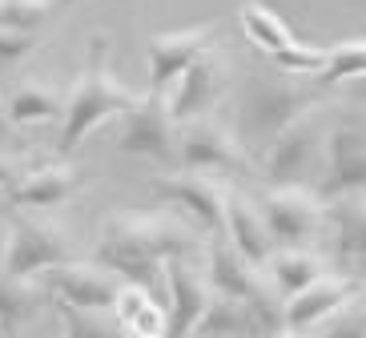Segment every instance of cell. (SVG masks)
<instances>
[{
    "instance_id": "cell-1",
    "label": "cell",
    "mask_w": 366,
    "mask_h": 338,
    "mask_svg": "<svg viewBox=\"0 0 366 338\" xmlns=\"http://www.w3.org/2000/svg\"><path fill=\"white\" fill-rule=\"evenodd\" d=\"M197 246H202V234L173 209H157V214L117 209L101 226L93 262L113 270L121 282H137L153 290V282H165V266L189 258Z\"/></svg>"
},
{
    "instance_id": "cell-2",
    "label": "cell",
    "mask_w": 366,
    "mask_h": 338,
    "mask_svg": "<svg viewBox=\"0 0 366 338\" xmlns=\"http://www.w3.org/2000/svg\"><path fill=\"white\" fill-rule=\"evenodd\" d=\"M141 101L145 97L137 89H129L121 76H113V69H109V41L97 36L89 44V65L81 69V76L65 93V121H61V133H56V153L61 157L73 153L93 129H101L113 117L133 113Z\"/></svg>"
},
{
    "instance_id": "cell-3",
    "label": "cell",
    "mask_w": 366,
    "mask_h": 338,
    "mask_svg": "<svg viewBox=\"0 0 366 338\" xmlns=\"http://www.w3.org/2000/svg\"><path fill=\"white\" fill-rule=\"evenodd\" d=\"M330 89L314 76L306 81H290V76H254L242 97V121H246L249 137L258 141H274L282 129H290L294 121H302L306 113H314L326 101Z\"/></svg>"
},
{
    "instance_id": "cell-4",
    "label": "cell",
    "mask_w": 366,
    "mask_h": 338,
    "mask_svg": "<svg viewBox=\"0 0 366 338\" xmlns=\"http://www.w3.org/2000/svg\"><path fill=\"white\" fill-rule=\"evenodd\" d=\"M76 262V242L69 238V229H61L56 222L44 218H16L4 234V246H0V274L9 278H44L56 266Z\"/></svg>"
},
{
    "instance_id": "cell-5",
    "label": "cell",
    "mask_w": 366,
    "mask_h": 338,
    "mask_svg": "<svg viewBox=\"0 0 366 338\" xmlns=\"http://www.w3.org/2000/svg\"><path fill=\"white\" fill-rule=\"evenodd\" d=\"M326 133L330 125L322 109L306 113L290 129H282L262 153V174L269 186H306L318 174V165H326Z\"/></svg>"
},
{
    "instance_id": "cell-6",
    "label": "cell",
    "mask_w": 366,
    "mask_h": 338,
    "mask_svg": "<svg viewBox=\"0 0 366 338\" xmlns=\"http://www.w3.org/2000/svg\"><path fill=\"white\" fill-rule=\"evenodd\" d=\"M278 250H306L330 229V202L306 186H274L258 197Z\"/></svg>"
},
{
    "instance_id": "cell-7",
    "label": "cell",
    "mask_w": 366,
    "mask_h": 338,
    "mask_svg": "<svg viewBox=\"0 0 366 338\" xmlns=\"http://www.w3.org/2000/svg\"><path fill=\"white\" fill-rule=\"evenodd\" d=\"M153 197L182 214L197 234H226V202H229V182L205 177L194 169H173V174L153 182Z\"/></svg>"
},
{
    "instance_id": "cell-8",
    "label": "cell",
    "mask_w": 366,
    "mask_h": 338,
    "mask_svg": "<svg viewBox=\"0 0 366 338\" xmlns=\"http://www.w3.org/2000/svg\"><path fill=\"white\" fill-rule=\"evenodd\" d=\"M117 149L129 157H145L157 165H182V125L169 113V97H153L145 93L133 113L121 117V133H117Z\"/></svg>"
},
{
    "instance_id": "cell-9",
    "label": "cell",
    "mask_w": 366,
    "mask_h": 338,
    "mask_svg": "<svg viewBox=\"0 0 366 338\" xmlns=\"http://www.w3.org/2000/svg\"><path fill=\"white\" fill-rule=\"evenodd\" d=\"M237 21H242V33L258 44V49L282 69V73L322 76L326 49H306V44H298V41H294V33H290V24L282 21L274 9H266L262 0H246V4L237 9Z\"/></svg>"
},
{
    "instance_id": "cell-10",
    "label": "cell",
    "mask_w": 366,
    "mask_h": 338,
    "mask_svg": "<svg viewBox=\"0 0 366 338\" xmlns=\"http://www.w3.org/2000/svg\"><path fill=\"white\" fill-rule=\"evenodd\" d=\"M209 49H217V29L209 21H197V24H185V29H173V33L149 36V44H145V56H149V93L153 97H169V89Z\"/></svg>"
},
{
    "instance_id": "cell-11",
    "label": "cell",
    "mask_w": 366,
    "mask_h": 338,
    "mask_svg": "<svg viewBox=\"0 0 366 338\" xmlns=\"http://www.w3.org/2000/svg\"><path fill=\"white\" fill-rule=\"evenodd\" d=\"M182 169L226 182V177L246 174L249 161L229 125H222L217 117H202V121L182 125Z\"/></svg>"
},
{
    "instance_id": "cell-12",
    "label": "cell",
    "mask_w": 366,
    "mask_h": 338,
    "mask_svg": "<svg viewBox=\"0 0 366 338\" xmlns=\"http://www.w3.org/2000/svg\"><path fill=\"white\" fill-rule=\"evenodd\" d=\"M41 282L61 302V310H81V314H113L121 290V278L113 270H105L97 262H81V258L49 270Z\"/></svg>"
},
{
    "instance_id": "cell-13",
    "label": "cell",
    "mask_w": 366,
    "mask_h": 338,
    "mask_svg": "<svg viewBox=\"0 0 366 338\" xmlns=\"http://www.w3.org/2000/svg\"><path fill=\"white\" fill-rule=\"evenodd\" d=\"M366 189V125L358 121H334L326 133V165L318 194L326 202L362 194Z\"/></svg>"
},
{
    "instance_id": "cell-14",
    "label": "cell",
    "mask_w": 366,
    "mask_h": 338,
    "mask_svg": "<svg viewBox=\"0 0 366 338\" xmlns=\"http://www.w3.org/2000/svg\"><path fill=\"white\" fill-rule=\"evenodd\" d=\"M226 93H229V61H226L222 49H209V53L169 89V113L177 117V125L214 117V109L226 101Z\"/></svg>"
},
{
    "instance_id": "cell-15",
    "label": "cell",
    "mask_w": 366,
    "mask_h": 338,
    "mask_svg": "<svg viewBox=\"0 0 366 338\" xmlns=\"http://www.w3.org/2000/svg\"><path fill=\"white\" fill-rule=\"evenodd\" d=\"M165 290H169V338H197L205 310L217 298L205 270L189 258H177L165 266Z\"/></svg>"
},
{
    "instance_id": "cell-16",
    "label": "cell",
    "mask_w": 366,
    "mask_h": 338,
    "mask_svg": "<svg viewBox=\"0 0 366 338\" xmlns=\"http://www.w3.org/2000/svg\"><path fill=\"white\" fill-rule=\"evenodd\" d=\"M355 294H358V282L338 278V274H322V278L314 286H306L302 294L286 298V330L306 334V330H314V327H326V322H334L346 306L355 302Z\"/></svg>"
},
{
    "instance_id": "cell-17",
    "label": "cell",
    "mask_w": 366,
    "mask_h": 338,
    "mask_svg": "<svg viewBox=\"0 0 366 338\" xmlns=\"http://www.w3.org/2000/svg\"><path fill=\"white\" fill-rule=\"evenodd\" d=\"M226 242L246 258V262L258 266V270H266L269 258L278 254L274 234H269V226H266V214H262V206H258V197H246L234 186H229V202H226Z\"/></svg>"
},
{
    "instance_id": "cell-18",
    "label": "cell",
    "mask_w": 366,
    "mask_h": 338,
    "mask_svg": "<svg viewBox=\"0 0 366 338\" xmlns=\"http://www.w3.org/2000/svg\"><path fill=\"white\" fill-rule=\"evenodd\" d=\"M81 189V174H76L69 161H49L36 165V169H24L21 182L9 189L12 206L29 209V214H49V209H61L69 197Z\"/></svg>"
},
{
    "instance_id": "cell-19",
    "label": "cell",
    "mask_w": 366,
    "mask_h": 338,
    "mask_svg": "<svg viewBox=\"0 0 366 338\" xmlns=\"http://www.w3.org/2000/svg\"><path fill=\"white\" fill-rule=\"evenodd\" d=\"M9 117L16 129H33L49 121H65V97L44 81H24L9 93Z\"/></svg>"
},
{
    "instance_id": "cell-20",
    "label": "cell",
    "mask_w": 366,
    "mask_h": 338,
    "mask_svg": "<svg viewBox=\"0 0 366 338\" xmlns=\"http://www.w3.org/2000/svg\"><path fill=\"white\" fill-rule=\"evenodd\" d=\"M49 302L44 282H29V278H9L0 274V334H16L33 322Z\"/></svg>"
},
{
    "instance_id": "cell-21",
    "label": "cell",
    "mask_w": 366,
    "mask_h": 338,
    "mask_svg": "<svg viewBox=\"0 0 366 338\" xmlns=\"http://www.w3.org/2000/svg\"><path fill=\"white\" fill-rule=\"evenodd\" d=\"M197 338H269L262 327L258 310L249 302H237V298H214V306L205 310Z\"/></svg>"
},
{
    "instance_id": "cell-22",
    "label": "cell",
    "mask_w": 366,
    "mask_h": 338,
    "mask_svg": "<svg viewBox=\"0 0 366 338\" xmlns=\"http://www.w3.org/2000/svg\"><path fill=\"white\" fill-rule=\"evenodd\" d=\"M330 242L342 258H366V194L330 202Z\"/></svg>"
},
{
    "instance_id": "cell-23",
    "label": "cell",
    "mask_w": 366,
    "mask_h": 338,
    "mask_svg": "<svg viewBox=\"0 0 366 338\" xmlns=\"http://www.w3.org/2000/svg\"><path fill=\"white\" fill-rule=\"evenodd\" d=\"M266 278L278 294L294 298V294H302L306 286H314L322 278V262H318L310 250H278L266 266Z\"/></svg>"
},
{
    "instance_id": "cell-24",
    "label": "cell",
    "mask_w": 366,
    "mask_h": 338,
    "mask_svg": "<svg viewBox=\"0 0 366 338\" xmlns=\"http://www.w3.org/2000/svg\"><path fill=\"white\" fill-rule=\"evenodd\" d=\"M366 76V41H342L326 49V69H322V81L326 89L342 85V81H358Z\"/></svg>"
},
{
    "instance_id": "cell-25",
    "label": "cell",
    "mask_w": 366,
    "mask_h": 338,
    "mask_svg": "<svg viewBox=\"0 0 366 338\" xmlns=\"http://www.w3.org/2000/svg\"><path fill=\"white\" fill-rule=\"evenodd\" d=\"M56 12V0H0V29L33 33Z\"/></svg>"
},
{
    "instance_id": "cell-26",
    "label": "cell",
    "mask_w": 366,
    "mask_h": 338,
    "mask_svg": "<svg viewBox=\"0 0 366 338\" xmlns=\"http://www.w3.org/2000/svg\"><path fill=\"white\" fill-rule=\"evenodd\" d=\"M318 338H366V306L350 302L346 314H338L334 322H326V327L318 330Z\"/></svg>"
},
{
    "instance_id": "cell-27",
    "label": "cell",
    "mask_w": 366,
    "mask_h": 338,
    "mask_svg": "<svg viewBox=\"0 0 366 338\" xmlns=\"http://www.w3.org/2000/svg\"><path fill=\"white\" fill-rule=\"evenodd\" d=\"M36 36L33 33H12V29H0V69H12L16 61L33 53Z\"/></svg>"
},
{
    "instance_id": "cell-28",
    "label": "cell",
    "mask_w": 366,
    "mask_h": 338,
    "mask_svg": "<svg viewBox=\"0 0 366 338\" xmlns=\"http://www.w3.org/2000/svg\"><path fill=\"white\" fill-rule=\"evenodd\" d=\"M21 161L16 157H9V153H0V189H12L16 182H21Z\"/></svg>"
},
{
    "instance_id": "cell-29",
    "label": "cell",
    "mask_w": 366,
    "mask_h": 338,
    "mask_svg": "<svg viewBox=\"0 0 366 338\" xmlns=\"http://www.w3.org/2000/svg\"><path fill=\"white\" fill-rule=\"evenodd\" d=\"M0 141H16V125L9 117V97L0 93Z\"/></svg>"
},
{
    "instance_id": "cell-30",
    "label": "cell",
    "mask_w": 366,
    "mask_h": 338,
    "mask_svg": "<svg viewBox=\"0 0 366 338\" xmlns=\"http://www.w3.org/2000/svg\"><path fill=\"white\" fill-rule=\"evenodd\" d=\"M274 338H306V334H298V330H278Z\"/></svg>"
},
{
    "instance_id": "cell-31",
    "label": "cell",
    "mask_w": 366,
    "mask_h": 338,
    "mask_svg": "<svg viewBox=\"0 0 366 338\" xmlns=\"http://www.w3.org/2000/svg\"><path fill=\"white\" fill-rule=\"evenodd\" d=\"M69 4H85V0H56V9H69Z\"/></svg>"
},
{
    "instance_id": "cell-32",
    "label": "cell",
    "mask_w": 366,
    "mask_h": 338,
    "mask_svg": "<svg viewBox=\"0 0 366 338\" xmlns=\"http://www.w3.org/2000/svg\"><path fill=\"white\" fill-rule=\"evenodd\" d=\"M0 246H4V238H0Z\"/></svg>"
}]
</instances>
